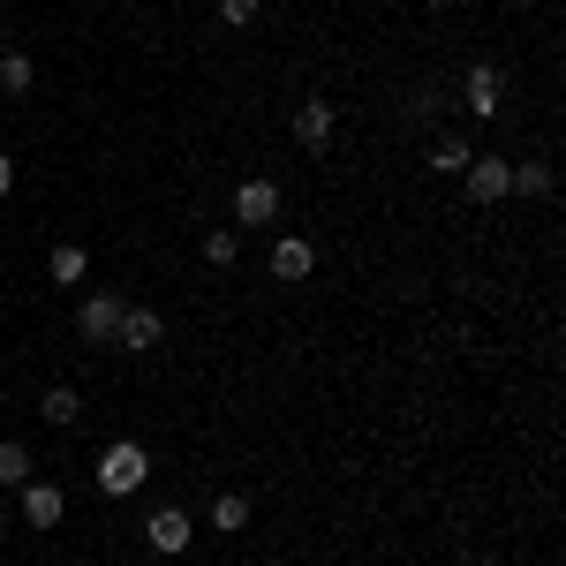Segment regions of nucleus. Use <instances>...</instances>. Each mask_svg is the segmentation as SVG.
I'll return each instance as SVG.
<instances>
[{"mask_svg": "<svg viewBox=\"0 0 566 566\" xmlns=\"http://www.w3.org/2000/svg\"><path fill=\"white\" fill-rule=\"evenodd\" d=\"M0 483H8V491H23V483H31V453H23L15 438H0Z\"/></svg>", "mask_w": 566, "mask_h": 566, "instance_id": "4468645a", "label": "nucleus"}, {"mask_svg": "<svg viewBox=\"0 0 566 566\" xmlns=\"http://www.w3.org/2000/svg\"><path fill=\"white\" fill-rule=\"evenodd\" d=\"M234 219H242V227H272V219H280V181H242V189H234Z\"/></svg>", "mask_w": 566, "mask_h": 566, "instance_id": "39448f33", "label": "nucleus"}, {"mask_svg": "<svg viewBox=\"0 0 566 566\" xmlns=\"http://www.w3.org/2000/svg\"><path fill=\"white\" fill-rule=\"evenodd\" d=\"M144 476H151V453H144L136 438H114V446L98 453V491H106V499H129V491H144Z\"/></svg>", "mask_w": 566, "mask_h": 566, "instance_id": "f257e3e1", "label": "nucleus"}, {"mask_svg": "<svg viewBox=\"0 0 566 566\" xmlns=\"http://www.w3.org/2000/svg\"><path fill=\"white\" fill-rule=\"evenodd\" d=\"M310 272H317V250L295 242V234H280L272 242V280H310Z\"/></svg>", "mask_w": 566, "mask_h": 566, "instance_id": "1a4fd4ad", "label": "nucleus"}, {"mask_svg": "<svg viewBox=\"0 0 566 566\" xmlns=\"http://www.w3.org/2000/svg\"><path fill=\"white\" fill-rule=\"evenodd\" d=\"M506 181H514V167H506V159H469V167H461V189H469L476 205H499V197H514Z\"/></svg>", "mask_w": 566, "mask_h": 566, "instance_id": "20e7f679", "label": "nucleus"}, {"mask_svg": "<svg viewBox=\"0 0 566 566\" xmlns=\"http://www.w3.org/2000/svg\"><path fill=\"white\" fill-rule=\"evenodd\" d=\"M61 514H69V499H61V483H39V476L23 483V522H31V528H53Z\"/></svg>", "mask_w": 566, "mask_h": 566, "instance_id": "6e6552de", "label": "nucleus"}, {"mask_svg": "<svg viewBox=\"0 0 566 566\" xmlns=\"http://www.w3.org/2000/svg\"><path fill=\"white\" fill-rule=\"evenodd\" d=\"M258 8H264V0H219V23L242 31V23H258Z\"/></svg>", "mask_w": 566, "mask_h": 566, "instance_id": "6ab92c4d", "label": "nucleus"}, {"mask_svg": "<svg viewBox=\"0 0 566 566\" xmlns=\"http://www.w3.org/2000/svg\"><path fill=\"white\" fill-rule=\"evenodd\" d=\"M234 250H242V242H234V234H227V227H212V234H205V264H219V272H227V264H234Z\"/></svg>", "mask_w": 566, "mask_h": 566, "instance_id": "f3484780", "label": "nucleus"}, {"mask_svg": "<svg viewBox=\"0 0 566 566\" xmlns=\"http://www.w3.org/2000/svg\"><path fill=\"white\" fill-rule=\"evenodd\" d=\"M31 84H39V69H31V53H23V45H8V53H0V91H8V98H23Z\"/></svg>", "mask_w": 566, "mask_h": 566, "instance_id": "9b49d317", "label": "nucleus"}, {"mask_svg": "<svg viewBox=\"0 0 566 566\" xmlns=\"http://www.w3.org/2000/svg\"><path fill=\"white\" fill-rule=\"evenodd\" d=\"M144 536H151V552H167V559H175V552H189V536H197V522H189L181 506H159V514L144 522Z\"/></svg>", "mask_w": 566, "mask_h": 566, "instance_id": "0eeeda50", "label": "nucleus"}, {"mask_svg": "<svg viewBox=\"0 0 566 566\" xmlns=\"http://www.w3.org/2000/svg\"><path fill=\"white\" fill-rule=\"evenodd\" d=\"M8 189H15V159H0V197H8Z\"/></svg>", "mask_w": 566, "mask_h": 566, "instance_id": "aec40b11", "label": "nucleus"}, {"mask_svg": "<svg viewBox=\"0 0 566 566\" xmlns=\"http://www.w3.org/2000/svg\"><path fill=\"white\" fill-rule=\"evenodd\" d=\"M212 528H219V536L250 528V499H242V491H219V499H212Z\"/></svg>", "mask_w": 566, "mask_h": 566, "instance_id": "ddd939ff", "label": "nucleus"}, {"mask_svg": "<svg viewBox=\"0 0 566 566\" xmlns=\"http://www.w3.org/2000/svg\"><path fill=\"white\" fill-rule=\"evenodd\" d=\"M499 69H469V76H461V98H469V114H476V122H491V114H499Z\"/></svg>", "mask_w": 566, "mask_h": 566, "instance_id": "9d476101", "label": "nucleus"}, {"mask_svg": "<svg viewBox=\"0 0 566 566\" xmlns=\"http://www.w3.org/2000/svg\"><path fill=\"white\" fill-rule=\"evenodd\" d=\"M45 272H53V280L69 287V280H84V272H91V258H84V250H76V242H61V250L45 258Z\"/></svg>", "mask_w": 566, "mask_h": 566, "instance_id": "2eb2a0df", "label": "nucleus"}, {"mask_svg": "<svg viewBox=\"0 0 566 566\" xmlns=\"http://www.w3.org/2000/svg\"><path fill=\"white\" fill-rule=\"evenodd\" d=\"M167 340V325H159V310H122V325H114V348H129V355H151Z\"/></svg>", "mask_w": 566, "mask_h": 566, "instance_id": "423d86ee", "label": "nucleus"}, {"mask_svg": "<svg viewBox=\"0 0 566 566\" xmlns=\"http://www.w3.org/2000/svg\"><path fill=\"white\" fill-rule=\"evenodd\" d=\"M122 295H114V287H98V295H91L84 310H76V333H84V340H98V348H114V325H122Z\"/></svg>", "mask_w": 566, "mask_h": 566, "instance_id": "f03ea898", "label": "nucleus"}, {"mask_svg": "<svg viewBox=\"0 0 566 566\" xmlns=\"http://www.w3.org/2000/svg\"><path fill=\"white\" fill-rule=\"evenodd\" d=\"M333 129H340V106H333V98H303V106H295V144H303V151H325Z\"/></svg>", "mask_w": 566, "mask_h": 566, "instance_id": "7ed1b4c3", "label": "nucleus"}, {"mask_svg": "<svg viewBox=\"0 0 566 566\" xmlns=\"http://www.w3.org/2000/svg\"><path fill=\"white\" fill-rule=\"evenodd\" d=\"M39 416H45V423H61V431H69V423H76V416H84V400H76V386H45Z\"/></svg>", "mask_w": 566, "mask_h": 566, "instance_id": "f8f14e48", "label": "nucleus"}, {"mask_svg": "<svg viewBox=\"0 0 566 566\" xmlns=\"http://www.w3.org/2000/svg\"><path fill=\"white\" fill-rule=\"evenodd\" d=\"M469 159H476V151H469V144H453V136H446V144L431 151V167H438V175H461Z\"/></svg>", "mask_w": 566, "mask_h": 566, "instance_id": "a211bd4d", "label": "nucleus"}, {"mask_svg": "<svg viewBox=\"0 0 566 566\" xmlns=\"http://www.w3.org/2000/svg\"><path fill=\"white\" fill-rule=\"evenodd\" d=\"M506 189H522V197H552V167H536V159H528V167H514Z\"/></svg>", "mask_w": 566, "mask_h": 566, "instance_id": "dca6fc26", "label": "nucleus"}]
</instances>
